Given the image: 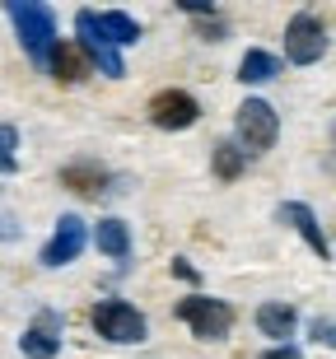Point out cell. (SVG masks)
Masks as SVG:
<instances>
[{
    "label": "cell",
    "mask_w": 336,
    "mask_h": 359,
    "mask_svg": "<svg viewBox=\"0 0 336 359\" xmlns=\"http://www.w3.org/2000/svg\"><path fill=\"white\" fill-rule=\"evenodd\" d=\"M196 117H201V103L187 89H159L149 98V121L159 131H187V126H196Z\"/></svg>",
    "instance_id": "cell-7"
},
{
    "label": "cell",
    "mask_w": 336,
    "mask_h": 359,
    "mask_svg": "<svg viewBox=\"0 0 336 359\" xmlns=\"http://www.w3.org/2000/svg\"><path fill=\"white\" fill-rule=\"evenodd\" d=\"M75 33H80V47H84V56L94 61L108 80H121L126 75V61H121V52H117V42L103 33V24H98V14L94 10H80L75 14Z\"/></svg>",
    "instance_id": "cell-5"
},
{
    "label": "cell",
    "mask_w": 336,
    "mask_h": 359,
    "mask_svg": "<svg viewBox=\"0 0 336 359\" xmlns=\"http://www.w3.org/2000/svg\"><path fill=\"white\" fill-rule=\"evenodd\" d=\"M173 276H182V280H191V285H196V266H187L182 257H177V262H173Z\"/></svg>",
    "instance_id": "cell-22"
},
{
    "label": "cell",
    "mask_w": 336,
    "mask_h": 359,
    "mask_svg": "<svg viewBox=\"0 0 336 359\" xmlns=\"http://www.w3.org/2000/svg\"><path fill=\"white\" fill-rule=\"evenodd\" d=\"M14 149H19V131L0 121V173H14V168H19V154H14Z\"/></svg>",
    "instance_id": "cell-18"
},
{
    "label": "cell",
    "mask_w": 336,
    "mask_h": 359,
    "mask_svg": "<svg viewBox=\"0 0 336 359\" xmlns=\"http://www.w3.org/2000/svg\"><path fill=\"white\" fill-rule=\"evenodd\" d=\"M19 350H24L28 359H56L61 355V318L42 308L38 318H33V327L19 336Z\"/></svg>",
    "instance_id": "cell-9"
},
{
    "label": "cell",
    "mask_w": 336,
    "mask_h": 359,
    "mask_svg": "<svg viewBox=\"0 0 336 359\" xmlns=\"http://www.w3.org/2000/svg\"><path fill=\"white\" fill-rule=\"evenodd\" d=\"M94 332L103 341H112V346H140L145 341V313H135L121 299H103L94 308Z\"/></svg>",
    "instance_id": "cell-4"
},
{
    "label": "cell",
    "mask_w": 336,
    "mask_h": 359,
    "mask_svg": "<svg viewBox=\"0 0 336 359\" xmlns=\"http://www.w3.org/2000/svg\"><path fill=\"white\" fill-rule=\"evenodd\" d=\"M5 14L14 19L19 28V42H24V52L33 66H52V52H56V14L38 0H5Z\"/></svg>",
    "instance_id": "cell-1"
},
{
    "label": "cell",
    "mask_w": 336,
    "mask_h": 359,
    "mask_svg": "<svg viewBox=\"0 0 336 359\" xmlns=\"http://www.w3.org/2000/svg\"><path fill=\"white\" fill-rule=\"evenodd\" d=\"M313 341H318V346H332V350H336V322L318 318V322H313Z\"/></svg>",
    "instance_id": "cell-20"
},
{
    "label": "cell",
    "mask_w": 336,
    "mask_h": 359,
    "mask_svg": "<svg viewBox=\"0 0 336 359\" xmlns=\"http://www.w3.org/2000/svg\"><path fill=\"white\" fill-rule=\"evenodd\" d=\"M210 159H215V177L220 182H234V177L248 168V154H243L238 140H220V145L210 149Z\"/></svg>",
    "instance_id": "cell-16"
},
{
    "label": "cell",
    "mask_w": 336,
    "mask_h": 359,
    "mask_svg": "<svg viewBox=\"0 0 336 359\" xmlns=\"http://www.w3.org/2000/svg\"><path fill=\"white\" fill-rule=\"evenodd\" d=\"M173 313L187 322V327L201 336V341H224V336L234 332V308H229L224 299H206V294H191V299H182Z\"/></svg>",
    "instance_id": "cell-3"
},
{
    "label": "cell",
    "mask_w": 336,
    "mask_h": 359,
    "mask_svg": "<svg viewBox=\"0 0 336 359\" xmlns=\"http://www.w3.org/2000/svg\"><path fill=\"white\" fill-rule=\"evenodd\" d=\"M262 359H304V355H299L295 346H276V350H267Z\"/></svg>",
    "instance_id": "cell-21"
},
{
    "label": "cell",
    "mask_w": 336,
    "mask_h": 359,
    "mask_svg": "<svg viewBox=\"0 0 336 359\" xmlns=\"http://www.w3.org/2000/svg\"><path fill=\"white\" fill-rule=\"evenodd\" d=\"M276 219H281V224H290V229H295V233H299V238H304V243H309V248H313V252H318V257H323V262H327V257H332V243H327L323 224H318V215H313L309 205H304V201H285L281 210H276Z\"/></svg>",
    "instance_id": "cell-10"
},
{
    "label": "cell",
    "mask_w": 336,
    "mask_h": 359,
    "mask_svg": "<svg viewBox=\"0 0 336 359\" xmlns=\"http://www.w3.org/2000/svg\"><path fill=\"white\" fill-rule=\"evenodd\" d=\"M327 52V28L318 14H295L290 24H285V56L295 61V66H313V61H323Z\"/></svg>",
    "instance_id": "cell-6"
},
{
    "label": "cell",
    "mask_w": 336,
    "mask_h": 359,
    "mask_svg": "<svg viewBox=\"0 0 336 359\" xmlns=\"http://www.w3.org/2000/svg\"><path fill=\"white\" fill-rule=\"evenodd\" d=\"M234 126H238L243 154H267V149L276 145V135H281V117H276V107L262 103V98H248V103L234 112Z\"/></svg>",
    "instance_id": "cell-2"
},
{
    "label": "cell",
    "mask_w": 336,
    "mask_h": 359,
    "mask_svg": "<svg viewBox=\"0 0 336 359\" xmlns=\"http://www.w3.org/2000/svg\"><path fill=\"white\" fill-rule=\"evenodd\" d=\"M98 24H103V33H108L117 47H131V42H140V24H135L131 14H121V10H103L98 14Z\"/></svg>",
    "instance_id": "cell-17"
},
{
    "label": "cell",
    "mask_w": 336,
    "mask_h": 359,
    "mask_svg": "<svg viewBox=\"0 0 336 359\" xmlns=\"http://www.w3.org/2000/svg\"><path fill=\"white\" fill-rule=\"evenodd\" d=\"M84 243H89L84 219H80V215H61V219H56L52 243L42 248V266H70V262L84 252Z\"/></svg>",
    "instance_id": "cell-8"
},
{
    "label": "cell",
    "mask_w": 336,
    "mask_h": 359,
    "mask_svg": "<svg viewBox=\"0 0 336 359\" xmlns=\"http://www.w3.org/2000/svg\"><path fill=\"white\" fill-rule=\"evenodd\" d=\"M257 327H262V336L285 346V336H295V327H299V313L290 304H262L257 308Z\"/></svg>",
    "instance_id": "cell-13"
},
{
    "label": "cell",
    "mask_w": 336,
    "mask_h": 359,
    "mask_svg": "<svg viewBox=\"0 0 336 359\" xmlns=\"http://www.w3.org/2000/svg\"><path fill=\"white\" fill-rule=\"evenodd\" d=\"M94 243H98V252H108L112 262H126L131 257V229L121 224V219H98Z\"/></svg>",
    "instance_id": "cell-14"
},
{
    "label": "cell",
    "mask_w": 336,
    "mask_h": 359,
    "mask_svg": "<svg viewBox=\"0 0 336 359\" xmlns=\"http://www.w3.org/2000/svg\"><path fill=\"white\" fill-rule=\"evenodd\" d=\"M196 33H201L206 42H224L229 38V28H224V19H220V14H215V19H196Z\"/></svg>",
    "instance_id": "cell-19"
},
{
    "label": "cell",
    "mask_w": 336,
    "mask_h": 359,
    "mask_svg": "<svg viewBox=\"0 0 336 359\" xmlns=\"http://www.w3.org/2000/svg\"><path fill=\"white\" fill-rule=\"evenodd\" d=\"M89 66H94V61H89V56H84V47L80 42H56V52H52V80L56 84H80L84 75H89Z\"/></svg>",
    "instance_id": "cell-11"
},
{
    "label": "cell",
    "mask_w": 336,
    "mask_h": 359,
    "mask_svg": "<svg viewBox=\"0 0 336 359\" xmlns=\"http://www.w3.org/2000/svg\"><path fill=\"white\" fill-rule=\"evenodd\" d=\"M61 187L80 191V196H103V191H108V173H103V168H98L94 159H84V163H66V168H61Z\"/></svg>",
    "instance_id": "cell-12"
},
{
    "label": "cell",
    "mask_w": 336,
    "mask_h": 359,
    "mask_svg": "<svg viewBox=\"0 0 336 359\" xmlns=\"http://www.w3.org/2000/svg\"><path fill=\"white\" fill-rule=\"evenodd\" d=\"M276 75H281V61L271 52H243V61H238L243 84H267V80H276Z\"/></svg>",
    "instance_id": "cell-15"
}]
</instances>
